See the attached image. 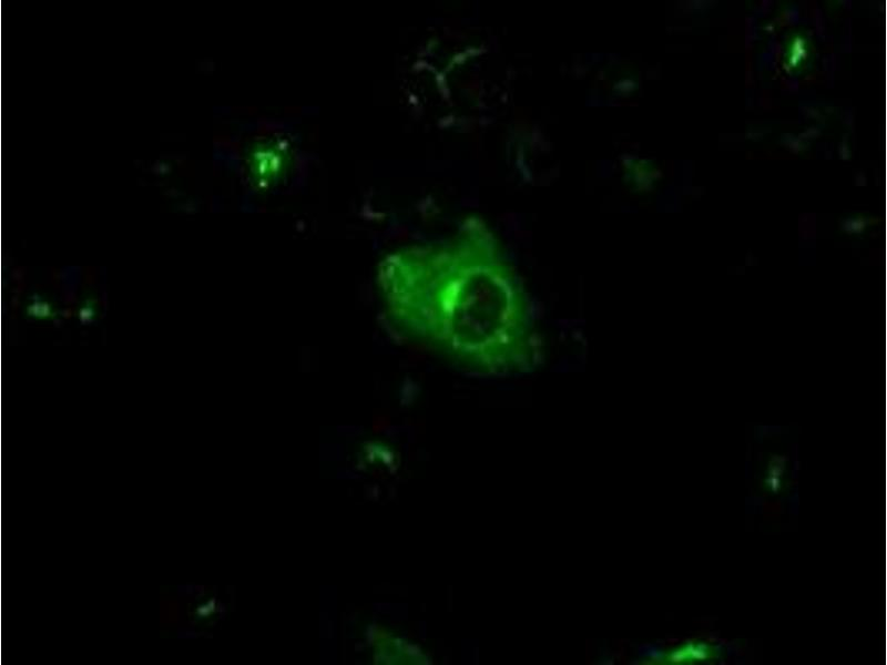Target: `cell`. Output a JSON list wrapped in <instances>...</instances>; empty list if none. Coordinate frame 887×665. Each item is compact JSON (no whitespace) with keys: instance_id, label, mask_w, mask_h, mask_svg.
<instances>
[{"instance_id":"cell-1","label":"cell","mask_w":887,"mask_h":665,"mask_svg":"<svg viewBox=\"0 0 887 665\" xmlns=\"http://www.w3.org/2000/svg\"><path fill=\"white\" fill-rule=\"evenodd\" d=\"M407 273L410 321L425 341L481 377L536 369L541 341L530 296L495 249L445 252Z\"/></svg>"}]
</instances>
